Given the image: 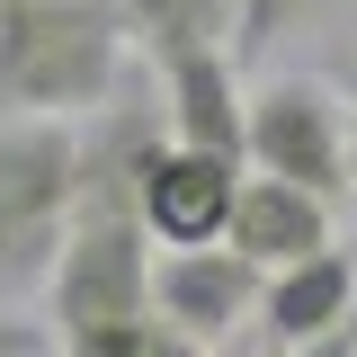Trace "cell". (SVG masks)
Returning <instances> with one entry per match:
<instances>
[{
	"label": "cell",
	"mask_w": 357,
	"mask_h": 357,
	"mask_svg": "<svg viewBox=\"0 0 357 357\" xmlns=\"http://www.w3.org/2000/svg\"><path fill=\"white\" fill-rule=\"evenodd\" d=\"M170 143V107L161 98H116L98 126L81 134V206H72V241L63 268L45 286L54 312V349L81 357L98 340H116L134 321H152V223H143V178Z\"/></svg>",
	"instance_id": "6da1fadb"
},
{
	"label": "cell",
	"mask_w": 357,
	"mask_h": 357,
	"mask_svg": "<svg viewBox=\"0 0 357 357\" xmlns=\"http://www.w3.org/2000/svg\"><path fill=\"white\" fill-rule=\"evenodd\" d=\"M126 9L116 0H54L27 18H0V116L18 126H72L126 98Z\"/></svg>",
	"instance_id": "7a4b0ae2"
},
{
	"label": "cell",
	"mask_w": 357,
	"mask_h": 357,
	"mask_svg": "<svg viewBox=\"0 0 357 357\" xmlns=\"http://www.w3.org/2000/svg\"><path fill=\"white\" fill-rule=\"evenodd\" d=\"M81 206V134L0 116V304L54 286Z\"/></svg>",
	"instance_id": "3957f363"
},
{
	"label": "cell",
	"mask_w": 357,
	"mask_h": 357,
	"mask_svg": "<svg viewBox=\"0 0 357 357\" xmlns=\"http://www.w3.org/2000/svg\"><path fill=\"white\" fill-rule=\"evenodd\" d=\"M250 170L286 178V188H312L321 206L357 197V116L331 81H304V72H277V81L250 89Z\"/></svg>",
	"instance_id": "277c9868"
},
{
	"label": "cell",
	"mask_w": 357,
	"mask_h": 357,
	"mask_svg": "<svg viewBox=\"0 0 357 357\" xmlns=\"http://www.w3.org/2000/svg\"><path fill=\"white\" fill-rule=\"evenodd\" d=\"M152 312L188 331L197 349H223L241 321L268 312V268H250L232 241L223 250H161L152 259Z\"/></svg>",
	"instance_id": "5b68a950"
},
{
	"label": "cell",
	"mask_w": 357,
	"mask_h": 357,
	"mask_svg": "<svg viewBox=\"0 0 357 357\" xmlns=\"http://www.w3.org/2000/svg\"><path fill=\"white\" fill-rule=\"evenodd\" d=\"M241 188H250L241 161L161 143V161L143 178V223H152L161 250H223L232 241V215H241Z\"/></svg>",
	"instance_id": "8992f818"
},
{
	"label": "cell",
	"mask_w": 357,
	"mask_h": 357,
	"mask_svg": "<svg viewBox=\"0 0 357 357\" xmlns=\"http://www.w3.org/2000/svg\"><path fill=\"white\" fill-rule=\"evenodd\" d=\"M161 107H170V143L250 170V89H241V54H178V63H161Z\"/></svg>",
	"instance_id": "52a82bcc"
},
{
	"label": "cell",
	"mask_w": 357,
	"mask_h": 357,
	"mask_svg": "<svg viewBox=\"0 0 357 357\" xmlns=\"http://www.w3.org/2000/svg\"><path fill=\"white\" fill-rule=\"evenodd\" d=\"M357 321V250H321V259L268 277V312H259V340L268 357H295V349H321Z\"/></svg>",
	"instance_id": "ba28073f"
},
{
	"label": "cell",
	"mask_w": 357,
	"mask_h": 357,
	"mask_svg": "<svg viewBox=\"0 0 357 357\" xmlns=\"http://www.w3.org/2000/svg\"><path fill=\"white\" fill-rule=\"evenodd\" d=\"M232 250H241L250 268H268V277H286V268L340 250V241H331V206H321L312 188H286V178H259V170H250L241 215H232Z\"/></svg>",
	"instance_id": "9c48e42d"
},
{
	"label": "cell",
	"mask_w": 357,
	"mask_h": 357,
	"mask_svg": "<svg viewBox=\"0 0 357 357\" xmlns=\"http://www.w3.org/2000/svg\"><path fill=\"white\" fill-rule=\"evenodd\" d=\"M152 72L178 54H241V0H116Z\"/></svg>",
	"instance_id": "30bf717a"
},
{
	"label": "cell",
	"mask_w": 357,
	"mask_h": 357,
	"mask_svg": "<svg viewBox=\"0 0 357 357\" xmlns=\"http://www.w3.org/2000/svg\"><path fill=\"white\" fill-rule=\"evenodd\" d=\"M81 357H215V349H197L188 331H170V321L152 312V321H134V331H116V340H98V349H81Z\"/></svg>",
	"instance_id": "8fae6325"
},
{
	"label": "cell",
	"mask_w": 357,
	"mask_h": 357,
	"mask_svg": "<svg viewBox=\"0 0 357 357\" xmlns=\"http://www.w3.org/2000/svg\"><path fill=\"white\" fill-rule=\"evenodd\" d=\"M304 9H312V0H241V54H268Z\"/></svg>",
	"instance_id": "7c38bea8"
},
{
	"label": "cell",
	"mask_w": 357,
	"mask_h": 357,
	"mask_svg": "<svg viewBox=\"0 0 357 357\" xmlns=\"http://www.w3.org/2000/svg\"><path fill=\"white\" fill-rule=\"evenodd\" d=\"M0 357H45V331L18 304H0Z\"/></svg>",
	"instance_id": "4fadbf2b"
},
{
	"label": "cell",
	"mask_w": 357,
	"mask_h": 357,
	"mask_svg": "<svg viewBox=\"0 0 357 357\" xmlns=\"http://www.w3.org/2000/svg\"><path fill=\"white\" fill-rule=\"evenodd\" d=\"M27 9H54V0H0V18H27Z\"/></svg>",
	"instance_id": "5bb4252c"
},
{
	"label": "cell",
	"mask_w": 357,
	"mask_h": 357,
	"mask_svg": "<svg viewBox=\"0 0 357 357\" xmlns=\"http://www.w3.org/2000/svg\"><path fill=\"white\" fill-rule=\"evenodd\" d=\"M349 116H357V81H349Z\"/></svg>",
	"instance_id": "9a60e30c"
}]
</instances>
